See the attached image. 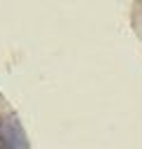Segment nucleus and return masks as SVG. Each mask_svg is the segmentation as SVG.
<instances>
[{
    "label": "nucleus",
    "instance_id": "f257e3e1",
    "mask_svg": "<svg viewBox=\"0 0 142 149\" xmlns=\"http://www.w3.org/2000/svg\"><path fill=\"white\" fill-rule=\"evenodd\" d=\"M26 135L19 126V121H14L12 116L0 121V149H26Z\"/></svg>",
    "mask_w": 142,
    "mask_h": 149
}]
</instances>
